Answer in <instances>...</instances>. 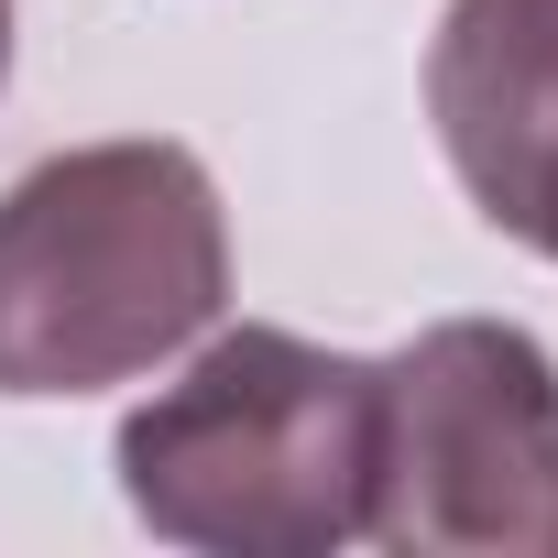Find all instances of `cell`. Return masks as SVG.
<instances>
[{
  "instance_id": "5b68a950",
  "label": "cell",
  "mask_w": 558,
  "mask_h": 558,
  "mask_svg": "<svg viewBox=\"0 0 558 558\" xmlns=\"http://www.w3.org/2000/svg\"><path fill=\"white\" fill-rule=\"evenodd\" d=\"M0 77H12V0H0Z\"/></svg>"
},
{
  "instance_id": "277c9868",
  "label": "cell",
  "mask_w": 558,
  "mask_h": 558,
  "mask_svg": "<svg viewBox=\"0 0 558 558\" xmlns=\"http://www.w3.org/2000/svg\"><path fill=\"white\" fill-rule=\"evenodd\" d=\"M427 121L460 197L558 263V0H449L427 45Z\"/></svg>"
},
{
  "instance_id": "6da1fadb",
  "label": "cell",
  "mask_w": 558,
  "mask_h": 558,
  "mask_svg": "<svg viewBox=\"0 0 558 558\" xmlns=\"http://www.w3.org/2000/svg\"><path fill=\"white\" fill-rule=\"evenodd\" d=\"M230 296V219L186 143H77L0 186V395H99Z\"/></svg>"
},
{
  "instance_id": "3957f363",
  "label": "cell",
  "mask_w": 558,
  "mask_h": 558,
  "mask_svg": "<svg viewBox=\"0 0 558 558\" xmlns=\"http://www.w3.org/2000/svg\"><path fill=\"white\" fill-rule=\"evenodd\" d=\"M373 536L395 558H558V362L504 318H438L384 362Z\"/></svg>"
},
{
  "instance_id": "7a4b0ae2",
  "label": "cell",
  "mask_w": 558,
  "mask_h": 558,
  "mask_svg": "<svg viewBox=\"0 0 558 558\" xmlns=\"http://www.w3.org/2000/svg\"><path fill=\"white\" fill-rule=\"evenodd\" d=\"M384 362L296 329L208 340L154 405L121 416V504L197 558H329L373 536Z\"/></svg>"
}]
</instances>
